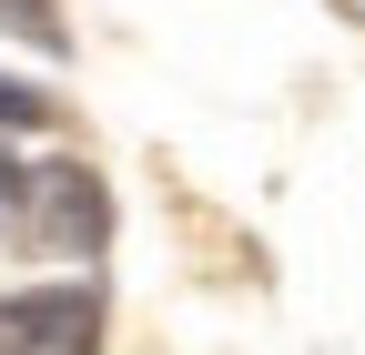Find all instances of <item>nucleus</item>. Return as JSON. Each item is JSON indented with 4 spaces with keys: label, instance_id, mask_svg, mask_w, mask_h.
Returning <instances> with one entry per match:
<instances>
[{
    "label": "nucleus",
    "instance_id": "obj_1",
    "mask_svg": "<svg viewBox=\"0 0 365 355\" xmlns=\"http://www.w3.org/2000/svg\"><path fill=\"white\" fill-rule=\"evenodd\" d=\"M0 355H102V284H31L0 294Z\"/></svg>",
    "mask_w": 365,
    "mask_h": 355
},
{
    "label": "nucleus",
    "instance_id": "obj_2",
    "mask_svg": "<svg viewBox=\"0 0 365 355\" xmlns=\"http://www.w3.org/2000/svg\"><path fill=\"white\" fill-rule=\"evenodd\" d=\"M31 193H41V234H51L61 254H102V244H112V193H102V173L51 163Z\"/></svg>",
    "mask_w": 365,
    "mask_h": 355
},
{
    "label": "nucleus",
    "instance_id": "obj_3",
    "mask_svg": "<svg viewBox=\"0 0 365 355\" xmlns=\"http://www.w3.org/2000/svg\"><path fill=\"white\" fill-rule=\"evenodd\" d=\"M0 31H11V41H31V51H71V31H61V11H51V0H0Z\"/></svg>",
    "mask_w": 365,
    "mask_h": 355
},
{
    "label": "nucleus",
    "instance_id": "obj_4",
    "mask_svg": "<svg viewBox=\"0 0 365 355\" xmlns=\"http://www.w3.org/2000/svg\"><path fill=\"white\" fill-rule=\"evenodd\" d=\"M41 122H61V112H51V92H31V81L0 71V132H41Z\"/></svg>",
    "mask_w": 365,
    "mask_h": 355
}]
</instances>
